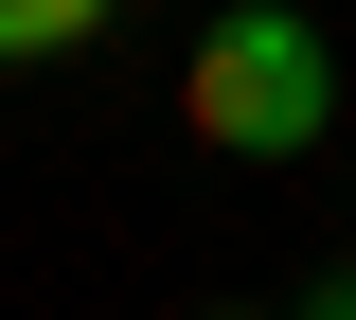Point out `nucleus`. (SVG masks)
<instances>
[{"mask_svg":"<svg viewBox=\"0 0 356 320\" xmlns=\"http://www.w3.org/2000/svg\"><path fill=\"white\" fill-rule=\"evenodd\" d=\"M178 125L214 142V160H303L339 125V53H321L303 0H232L214 36L178 53Z\"/></svg>","mask_w":356,"mask_h":320,"instance_id":"f257e3e1","label":"nucleus"},{"mask_svg":"<svg viewBox=\"0 0 356 320\" xmlns=\"http://www.w3.org/2000/svg\"><path fill=\"white\" fill-rule=\"evenodd\" d=\"M125 18V0H0V71H36V53H89Z\"/></svg>","mask_w":356,"mask_h":320,"instance_id":"f03ea898","label":"nucleus"}]
</instances>
